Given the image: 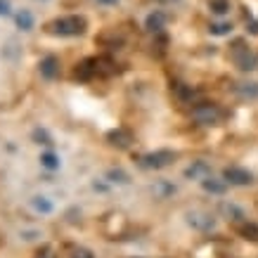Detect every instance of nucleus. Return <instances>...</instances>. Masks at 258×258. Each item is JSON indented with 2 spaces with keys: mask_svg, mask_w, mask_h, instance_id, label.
<instances>
[{
  "mask_svg": "<svg viewBox=\"0 0 258 258\" xmlns=\"http://www.w3.org/2000/svg\"><path fill=\"white\" fill-rule=\"evenodd\" d=\"M227 185H230V182H227L225 178L218 180V178H211V175H209V178L202 180V187L206 189L209 195H225V192H227Z\"/></svg>",
  "mask_w": 258,
  "mask_h": 258,
  "instance_id": "nucleus-11",
  "label": "nucleus"
},
{
  "mask_svg": "<svg viewBox=\"0 0 258 258\" xmlns=\"http://www.w3.org/2000/svg\"><path fill=\"white\" fill-rule=\"evenodd\" d=\"M249 31L253 33V36H258V22H251L249 24Z\"/></svg>",
  "mask_w": 258,
  "mask_h": 258,
  "instance_id": "nucleus-31",
  "label": "nucleus"
},
{
  "mask_svg": "<svg viewBox=\"0 0 258 258\" xmlns=\"http://www.w3.org/2000/svg\"><path fill=\"white\" fill-rule=\"evenodd\" d=\"M209 10H211L213 15H227L230 12V0H211Z\"/></svg>",
  "mask_w": 258,
  "mask_h": 258,
  "instance_id": "nucleus-22",
  "label": "nucleus"
},
{
  "mask_svg": "<svg viewBox=\"0 0 258 258\" xmlns=\"http://www.w3.org/2000/svg\"><path fill=\"white\" fill-rule=\"evenodd\" d=\"M173 90H175V95H178V100H182V102H192L197 97V90H195V88L182 86V83H178V86L173 88Z\"/></svg>",
  "mask_w": 258,
  "mask_h": 258,
  "instance_id": "nucleus-21",
  "label": "nucleus"
},
{
  "mask_svg": "<svg viewBox=\"0 0 258 258\" xmlns=\"http://www.w3.org/2000/svg\"><path fill=\"white\" fill-rule=\"evenodd\" d=\"M173 161H175V152H171V149H157V152L138 157V166L145 171H159V168L171 166Z\"/></svg>",
  "mask_w": 258,
  "mask_h": 258,
  "instance_id": "nucleus-4",
  "label": "nucleus"
},
{
  "mask_svg": "<svg viewBox=\"0 0 258 258\" xmlns=\"http://www.w3.org/2000/svg\"><path fill=\"white\" fill-rule=\"evenodd\" d=\"M38 69H40V76H43V79H47V81L57 79V76H59V59H57L55 55L43 57L38 64Z\"/></svg>",
  "mask_w": 258,
  "mask_h": 258,
  "instance_id": "nucleus-8",
  "label": "nucleus"
},
{
  "mask_svg": "<svg viewBox=\"0 0 258 258\" xmlns=\"http://www.w3.org/2000/svg\"><path fill=\"white\" fill-rule=\"evenodd\" d=\"M17 26H19L22 31H31L33 29V15L29 10H22V12L17 15Z\"/></svg>",
  "mask_w": 258,
  "mask_h": 258,
  "instance_id": "nucleus-19",
  "label": "nucleus"
},
{
  "mask_svg": "<svg viewBox=\"0 0 258 258\" xmlns=\"http://www.w3.org/2000/svg\"><path fill=\"white\" fill-rule=\"evenodd\" d=\"M67 220H69L71 225L81 223V211H79V209H69V211H67Z\"/></svg>",
  "mask_w": 258,
  "mask_h": 258,
  "instance_id": "nucleus-27",
  "label": "nucleus"
},
{
  "mask_svg": "<svg viewBox=\"0 0 258 258\" xmlns=\"http://www.w3.org/2000/svg\"><path fill=\"white\" fill-rule=\"evenodd\" d=\"M88 29L86 17L81 15H69V17H59L55 22L47 24V33L59 36V38H74V36H83Z\"/></svg>",
  "mask_w": 258,
  "mask_h": 258,
  "instance_id": "nucleus-1",
  "label": "nucleus"
},
{
  "mask_svg": "<svg viewBox=\"0 0 258 258\" xmlns=\"http://www.w3.org/2000/svg\"><path fill=\"white\" fill-rule=\"evenodd\" d=\"M33 209H36L38 213H52L55 206H52V202L45 199V197H36V199H33Z\"/></svg>",
  "mask_w": 258,
  "mask_h": 258,
  "instance_id": "nucleus-23",
  "label": "nucleus"
},
{
  "mask_svg": "<svg viewBox=\"0 0 258 258\" xmlns=\"http://www.w3.org/2000/svg\"><path fill=\"white\" fill-rule=\"evenodd\" d=\"M209 31H211L213 36H225V33L232 31V26H230L227 22H218V24H211V26H209Z\"/></svg>",
  "mask_w": 258,
  "mask_h": 258,
  "instance_id": "nucleus-25",
  "label": "nucleus"
},
{
  "mask_svg": "<svg viewBox=\"0 0 258 258\" xmlns=\"http://www.w3.org/2000/svg\"><path fill=\"white\" fill-rule=\"evenodd\" d=\"M107 142H109L111 147H116V149H128L135 142V138H133V133H131L128 128H114V131L107 133Z\"/></svg>",
  "mask_w": 258,
  "mask_h": 258,
  "instance_id": "nucleus-7",
  "label": "nucleus"
},
{
  "mask_svg": "<svg viewBox=\"0 0 258 258\" xmlns=\"http://www.w3.org/2000/svg\"><path fill=\"white\" fill-rule=\"evenodd\" d=\"M237 232H239V237H244L246 242H258V225L251 223V220L237 223Z\"/></svg>",
  "mask_w": 258,
  "mask_h": 258,
  "instance_id": "nucleus-14",
  "label": "nucleus"
},
{
  "mask_svg": "<svg viewBox=\"0 0 258 258\" xmlns=\"http://www.w3.org/2000/svg\"><path fill=\"white\" fill-rule=\"evenodd\" d=\"M166 26V15L164 12H152V15L147 17V22H145V29H147L149 33H161Z\"/></svg>",
  "mask_w": 258,
  "mask_h": 258,
  "instance_id": "nucleus-15",
  "label": "nucleus"
},
{
  "mask_svg": "<svg viewBox=\"0 0 258 258\" xmlns=\"http://www.w3.org/2000/svg\"><path fill=\"white\" fill-rule=\"evenodd\" d=\"M97 3H102V5H116L118 0H97Z\"/></svg>",
  "mask_w": 258,
  "mask_h": 258,
  "instance_id": "nucleus-33",
  "label": "nucleus"
},
{
  "mask_svg": "<svg viewBox=\"0 0 258 258\" xmlns=\"http://www.w3.org/2000/svg\"><path fill=\"white\" fill-rule=\"evenodd\" d=\"M95 67H97V76H102V79H107V76H111V74H116V62L107 55L95 57Z\"/></svg>",
  "mask_w": 258,
  "mask_h": 258,
  "instance_id": "nucleus-12",
  "label": "nucleus"
},
{
  "mask_svg": "<svg viewBox=\"0 0 258 258\" xmlns=\"http://www.w3.org/2000/svg\"><path fill=\"white\" fill-rule=\"evenodd\" d=\"M93 189H95V192H107V189H109V185H104V182H93Z\"/></svg>",
  "mask_w": 258,
  "mask_h": 258,
  "instance_id": "nucleus-29",
  "label": "nucleus"
},
{
  "mask_svg": "<svg viewBox=\"0 0 258 258\" xmlns=\"http://www.w3.org/2000/svg\"><path fill=\"white\" fill-rule=\"evenodd\" d=\"M232 90H235L242 100H258V83H235Z\"/></svg>",
  "mask_w": 258,
  "mask_h": 258,
  "instance_id": "nucleus-16",
  "label": "nucleus"
},
{
  "mask_svg": "<svg viewBox=\"0 0 258 258\" xmlns=\"http://www.w3.org/2000/svg\"><path fill=\"white\" fill-rule=\"evenodd\" d=\"M69 258H95V256H93V251L81 249V246H79V249H74V251H71V256H69Z\"/></svg>",
  "mask_w": 258,
  "mask_h": 258,
  "instance_id": "nucleus-26",
  "label": "nucleus"
},
{
  "mask_svg": "<svg viewBox=\"0 0 258 258\" xmlns=\"http://www.w3.org/2000/svg\"><path fill=\"white\" fill-rule=\"evenodd\" d=\"M135 258H138V256H135Z\"/></svg>",
  "mask_w": 258,
  "mask_h": 258,
  "instance_id": "nucleus-34",
  "label": "nucleus"
},
{
  "mask_svg": "<svg viewBox=\"0 0 258 258\" xmlns=\"http://www.w3.org/2000/svg\"><path fill=\"white\" fill-rule=\"evenodd\" d=\"M192 121L199 125H218L223 121V109L213 102H199L192 107Z\"/></svg>",
  "mask_w": 258,
  "mask_h": 258,
  "instance_id": "nucleus-2",
  "label": "nucleus"
},
{
  "mask_svg": "<svg viewBox=\"0 0 258 258\" xmlns=\"http://www.w3.org/2000/svg\"><path fill=\"white\" fill-rule=\"evenodd\" d=\"M0 15H10V8L5 0H0Z\"/></svg>",
  "mask_w": 258,
  "mask_h": 258,
  "instance_id": "nucleus-30",
  "label": "nucleus"
},
{
  "mask_svg": "<svg viewBox=\"0 0 258 258\" xmlns=\"http://www.w3.org/2000/svg\"><path fill=\"white\" fill-rule=\"evenodd\" d=\"M31 138L36 145H45V147H52V145H55V142H52V135L47 133L45 128H33Z\"/></svg>",
  "mask_w": 258,
  "mask_h": 258,
  "instance_id": "nucleus-18",
  "label": "nucleus"
},
{
  "mask_svg": "<svg viewBox=\"0 0 258 258\" xmlns=\"http://www.w3.org/2000/svg\"><path fill=\"white\" fill-rule=\"evenodd\" d=\"M74 76H76L79 81H93V79H97V67H95V57H88V59H83V62L76 67Z\"/></svg>",
  "mask_w": 258,
  "mask_h": 258,
  "instance_id": "nucleus-9",
  "label": "nucleus"
},
{
  "mask_svg": "<svg viewBox=\"0 0 258 258\" xmlns=\"http://www.w3.org/2000/svg\"><path fill=\"white\" fill-rule=\"evenodd\" d=\"M223 178L230 182V185H237V187H244V185H251L253 182V175H251L246 168H239V166H227Z\"/></svg>",
  "mask_w": 258,
  "mask_h": 258,
  "instance_id": "nucleus-6",
  "label": "nucleus"
},
{
  "mask_svg": "<svg viewBox=\"0 0 258 258\" xmlns=\"http://www.w3.org/2000/svg\"><path fill=\"white\" fill-rule=\"evenodd\" d=\"M59 157H57L55 152H43L40 154V166L43 168H47V171H59Z\"/></svg>",
  "mask_w": 258,
  "mask_h": 258,
  "instance_id": "nucleus-17",
  "label": "nucleus"
},
{
  "mask_svg": "<svg viewBox=\"0 0 258 258\" xmlns=\"http://www.w3.org/2000/svg\"><path fill=\"white\" fill-rule=\"evenodd\" d=\"M220 213H223L227 220H232V223H242V220H246V216H244L242 209H239L237 204H230V202L220 204Z\"/></svg>",
  "mask_w": 258,
  "mask_h": 258,
  "instance_id": "nucleus-13",
  "label": "nucleus"
},
{
  "mask_svg": "<svg viewBox=\"0 0 258 258\" xmlns=\"http://www.w3.org/2000/svg\"><path fill=\"white\" fill-rule=\"evenodd\" d=\"M211 175V166L206 164V161H195V164L185 168V178L189 180H204Z\"/></svg>",
  "mask_w": 258,
  "mask_h": 258,
  "instance_id": "nucleus-10",
  "label": "nucleus"
},
{
  "mask_svg": "<svg viewBox=\"0 0 258 258\" xmlns=\"http://www.w3.org/2000/svg\"><path fill=\"white\" fill-rule=\"evenodd\" d=\"M36 258H55V249H52V246H40Z\"/></svg>",
  "mask_w": 258,
  "mask_h": 258,
  "instance_id": "nucleus-28",
  "label": "nucleus"
},
{
  "mask_svg": "<svg viewBox=\"0 0 258 258\" xmlns=\"http://www.w3.org/2000/svg\"><path fill=\"white\" fill-rule=\"evenodd\" d=\"M230 59H232V64H235L239 71H253L258 67L256 55L246 47L244 40H235V43H232V47H230Z\"/></svg>",
  "mask_w": 258,
  "mask_h": 258,
  "instance_id": "nucleus-3",
  "label": "nucleus"
},
{
  "mask_svg": "<svg viewBox=\"0 0 258 258\" xmlns=\"http://www.w3.org/2000/svg\"><path fill=\"white\" fill-rule=\"evenodd\" d=\"M24 239H26V242H29V239H36V237H38V232H24Z\"/></svg>",
  "mask_w": 258,
  "mask_h": 258,
  "instance_id": "nucleus-32",
  "label": "nucleus"
},
{
  "mask_svg": "<svg viewBox=\"0 0 258 258\" xmlns=\"http://www.w3.org/2000/svg\"><path fill=\"white\" fill-rule=\"evenodd\" d=\"M185 220H187L189 227H195L199 232H211L213 227H216V218H211L209 213H204V211H189L185 216Z\"/></svg>",
  "mask_w": 258,
  "mask_h": 258,
  "instance_id": "nucleus-5",
  "label": "nucleus"
},
{
  "mask_svg": "<svg viewBox=\"0 0 258 258\" xmlns=\"http://www.w3.org/2000/svg\"><path fill=\"white\" fill-rule=\"evenodd\" d=\"M157 195L161 197V199H166V197H171V195H175V185H171V182H166V180H159L157 182Z\"/></svg>",
  "mask_w": 258,
  "mask_h": 258,
  "instance_id": "nucleus-24",
  "label": "nucleus"
},
{
  "mask_svg": "<svg viewBox=\"0 0 258 258\" xmlns=\"http://www.w3.org/2000/svg\"><path fill=\"white\" fill-rule=\"evenodd\" d=\"M107 180H109V182H118V185H128V182H131V175L125 171H121V168H111V171H107Z\"/></svg>",
  "mask_w": 258,
  "mask_h": 258,
  "instance_id": "nucleus-20",
  "label": "nucleus"
}]
</instances>
